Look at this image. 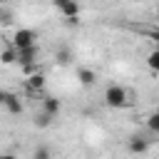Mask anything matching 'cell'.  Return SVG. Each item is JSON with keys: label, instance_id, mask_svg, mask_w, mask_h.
<instances>
[{"label": "cell", "instance_id": "cell-1", "mask_svg": "<svg viewBox=\"0 0 159 159\" xmlns=\"http://www.w3.org/2000/svg\"><path fill=\"white\" fill-rule=\"evenodd\" d=\"M127 102H129V92H127L122 84H109V87L104 89V104H107V107L119 109V107H124Z\"/></svg>", "mask_w": 159, "mask_h": 159}, {"label": "cell", "instance_id": "cell-2", "mask_svg": "<svg viewBox=\"0 0 159 159\" xmlns=\"http://www.w3.org/2000/svg\"><path fill=\"white\" fill-rule=\"evenodd\" d=\"M35 40H37V32H35V30H30V27H20V30H15V35H12V45H10V47H15V50L32 47Z\"/></svg>", "mask_w": 159, "mask_h": 159}, {"label": "cell", "instance_id": "cell-3", "mask_svg": "<svg viewBox=\"0 0 159 159\" xmlns=\"http://www.w3.org/2000/svg\"><path fill=\"white\" fill-rule=\"evenodd\" d=\"M152 142H154V139H147L144 134H132V137L127 139V149H129L132 154H147L149 147H152Z\"/></svg>", "mask_w": 159, "mask_h": 159}, {"label": "cell", "instance_id": "cell-4", "mask_svg": "<svg viewBox=\"0 0 159 159\" xmlns=\"http://www.w3.org/2000/svg\"><path fill=\"white\" fill-rule=\"evenodd\" d=\"M52 5L62 12V17H80L82 7H80V0H52Z\"/></svg>", "mask_w": 159, "mask_h": 159}, {"label": "cell", "instance_id": "cell-5", "mask_svg": "<svg viewBox=\"0 0 159 159\" xmlns=\"http://www.w3.org/2000/svg\"><path fill=\"white\" fill-rule=\"evenodd\" d=\"M17 52V65L25 67V65H35L37 62V45L32 47H22V50H15Z\"/></svg>", "mask_w": 159, "mask_h": 159}, {"label": "cell", "instance_id": "cell-6", "mask_svg": "<svg viewBox=\"0 0 159 159\" xmlns=\"http://www.w3.org/2000/svg\"><path fill=\"white\" fill-rule=\"evenodd\" d=\"M77 80H80V84L92 87V84L97 82V72H94L92 67H77Z\"/></svg>", "mask_w": 159, "mask_h": 159}, {"label": "cell", "instance_id": "cell-7", "mask_svg": "<svg viewBox=\"0 0 159 159\" xmlns=\"http://www.w3.org/2000/svg\"><path fill=\"white\" fill-rule=\"evenodd\" d=\"M60 109H62V102H60L57 97L47 94V97L42 99V112H47L50 117H57V114H60Z\"/></svg>", "mask_w": 159, "mask_h": 159}, {"label": "cell", "instance_id": "cell-8", "mask_svg": "<svg viewBox=\"0 0 159 159\" xmlns=\"http://www.w3.org/2000/svg\"><path fill=\"white\" fill-rule=\"evenodd\" d=\"M2 107H5L10 114H22V102H20V97H17V94H12V92L7 94V99H5V104H2Z\"/></svg>", "mask_w": 159, "mask_h": 159}, {"label": "cell", "instance_id": "cell-9", "mask_svg": "<svg viewBox=\"0 0 159 159\" xmlns=\"http://www.w3.org/2000/svg\"><path fill=\"white\" fill-rule=\"evenodd\" d=\"M27 87H30L32 92H40V89L45 87V75H42V72L30 75V77H27Z\"/></svg>", "mask_w": 159, "mask_h": 159}, {"label": "cell", "instance_id": "cell-10", "mask_svg": "<svg viewBox=\"0 0 159 159\" xmlns=\"http://www.w3.org/2000/svg\"><path fill=\"white\" fill-rule=\"evenodd\" d=\"M0 62H2V65H15V62H17V52H15V47H5V50L0 52Z\"/></svg>", "mask_w": 159, "mask_h": 159}, {"label": "cell", "instance_id": "cell-11", "mask_svg": "<svg viewBox=\"0 0 159 159\" xmlns=\"http://www.w3.org/2000/svg\"><path fill=\"white\" fill-rule=\"evenodd\" d=\"M32 159H52V152L47 144H37L35 152H32Z\"/></svg>", "mask_w": 159, "mask_h": 159}, {"label": "cell", "instance_id": "cell-12", "mask_svg": "<svg viewBox=\"0 0 159 159\" xmlns=\"http://www.w3.org/2000/svg\"><path fill=\"white\" fill-rule=\"evenodd\" d=\"M50 124H52V117H50L47 112H37V114H35V127L45 129V127H50Z\"/></svg>", "mask_w": 159, "mask_h": 159}, {"label": "cell", "instance_id": "cell-13", "mask_svg": "<svg viewBox=\"0 0 159 159\" xmlns=\"http://www.w3.org/2000/svg\"><path fill=\"white\" fill-rule=\"evenodd\" d=\"M147 129H149L152 134H159V112H152V114L147 117Z\"/></svg>", "mask_w": 159, "mask_h": 159}, {"label": "cell", "instance_id": "cell-14", "mask_svg": "<svg viewBox=\"0 0 159 159\" xmlns=\"http://www.w3.org/2000/svg\"><path fill=\"white\" fill-rule=\"evenodd\" d=\"M57 62H60V65H70V62H72V52H70L67 47L57 50Z\"/></svg>", "mask_w": 159, "mask_h": 159}, {"label": "cell", "instance_id": "cell-15", "mask_svg": "<svg viewBox=\"0 0 159 159\" xmlns=\"http://www.w3.org/2000/svg\"><path fill=\"white\" fill-rule=\"evenodd\" d=\"M147 65H149V67H152L154 72L159 70V50H152V52L147 55Z\"/></svg>", "mask_w": 159, "mask_h": 159}, {"label": "cell", "instance_id": "cell-16", "mask_svg": "<svg viewBox=\"0 0 159 159\" xmlns=\"http://www.w3.org/2000/svg\"><path fill=\"white\" fill-rule=\"evenodd\" d=\"M22 72H25V75L30 77V75H35V72H40V65H37V62H35V65H25V67H22Z\"/></svg>", "mask_w": 159, "mask_h": 159}, {"label": "cell", "instance_id": "cell-17", "mask_svg": "<svg viewBox=\"0 0 159 159\" xmlns=\"http://www.w3.org/2000/svg\"><path fill=\"white\" fill-rule=\"evenodd\" d=\"M0 22H2V25H10V22H12V15L5 12V10H0Z\"/></svg>", "mask_w": 159, "mask_h": 159}, {"label": "cell", "instance_id": "cell-18", "mask_svg": "<svg viewBox=\"0 0 159 159\" xmlns=\"http://www.w3.org/2000/svg\"><path fill=\"white\" fill-rule=\"evenodd\" d=\"M67 25H70V27H77V25H80V17H67Z\"/></svg>", "mask_w": 159, "mask_h": 159}, {"label": "cell", "instance_id": "cell-19", "mask_svg": "<svg viewBox=\"0 0 159 159\" xmlns=\"http://www.w3.org/2000/svg\"><path fill=\"white\" fill-rule=\"evenodd\" d=\"M7 94H10V92H5V89H0V104H5V99H7Z\"/></svg>", "mask_w": 159, "mask_h": 159}, {"label": "cell", "instance_id": "cell-20", "mask_svg": "<svg viewBox=\"0 0 159 159\" xmlns=\"http://www.w3.org/2000/svg\"><path fill=\"white\" fill-rule=\"evenodd\" d=\"M0 159H17L15 154H0Z\"/></svg>", "mask_w": 159, "mask_h": 159}, {"label": "cell", "instance_id": "cell-21", "mask_svg": "<svg viewBox=\"0 0 159 159\" xmlns=\"http://www.w3.org/2000/svg\"><path fill=\"white\" fill-rule=\"evenodd\" d=\"M5 2H7V0H0V5H5Z\"/></svg>", "mask_w": 159, "mask_h": 159}, {"label": "cell", "instance_id": "cell-22", "mask_svg": "<svg viewBox=\"0 0 159 159\" xmlns=\"http://www.w3.org/2000/svg\"><path fill=\"white\" fill-rule=\"evenodd\" d=\"M0 10H2V5H0Z\"/></svg>", "mask_w": 159, "mask_h": 159}]
</instances>
